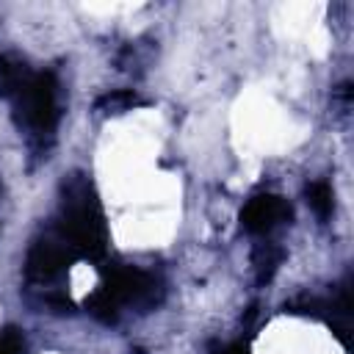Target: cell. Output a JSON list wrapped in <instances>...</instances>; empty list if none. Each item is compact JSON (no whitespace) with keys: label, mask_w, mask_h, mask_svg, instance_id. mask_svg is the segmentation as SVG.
<instances>
[{"label":"cell","mask_w":354,"mask_h":354,"mask_svg":"<svg viewBox=\"0 0 354 354\" xmlns=\"http://www.w3.org/2000/svg\"><path fill=\"white\" fill-rule=\"evenodd\" d=\"M80 260L102 263L108 252V221L97 188L86 174H69L58 185V210L50 224Z\"/></svg>","instance_id":"obj_1"},{"label":"cell","mask_w":354,"mask_h":354,"mask_svg":"<svg viewBox=\"0 0 354 354\" xmlns=\"http://www.w3.org/2000/svg\"><path fill=\"white\" fill-rule=\"evenodd\" d=\"M163 299V282L138 266L108 263L102 266V282L94 293L86 296L83 307L102 324H116L124 307H136L141 313L158 307Z\"/></svg>","instance_id":"obj_2"},{"label":"cell","mask_w":354,"mask_h":354,"mask_svg":"<svg viewBox=\"0 0 354 354\" xmlns=\"http://www.w3.org/2000/svg\"><path fill=\"white\" fill-rule=\"evenodd\" d=\"M11 102L14 119L19 127L28 130V136L44 141L55 133L61 119V102H58V77L50 69H25V75L14 83V88L3 97Z\"/></svg>","instance_id":"obj_3"},{"label":"cell","mask_w":354,"mask_h":354,"mask_svg":"<svg viewBox=\"0 0 354 354\" xmlns=\"http://www.w3.org/2000/svg\"><path fill=\"white\" fill-rule=\"evenodd\" d=\"M77 260L80 254L55 230H44L39 238H33L22 271L30 285H55Z\"/></svg>","instance_id":"obj_4"},{"label":"cell","mask_w":354,"mask_h":354,"mask_svg":"<svg viewBox=\"0 0 354 354\" xmlns=\"http://www.w3.org/2000/svg\"><path fill=\"white\" fill-rule=\"evenodd\" d=\"M285 313H293V315H310V318H318L324 321L335 337L348 346L351 340V279L346 277L332 293L326 296H299V299H290L285 301Z\"/></svg>","instance_id":"obj_5"},{"label":"cell","mask_w":354,"mask_h":354,"mask_svg":"<svg viewBox=\"0 0 354 354\" xmlns=\"http://www.w3.org/2000/svg\"><path fill=\"white\" fill-rule=\"evenodd\" d=\"M241 227L249 232V235H257V238H263V235H268V232H274L277 227H282V224H290V218H293V207H290V202L285 199V196H279V194H254L243 207H241Z\"/></svg>","instance_id":"obj_6"},{"label":"cell","mask_w":354,"mask_h":354,"mask_svg":"<svg viewBox=\"0 0 354 354\" xmlns=\"http://www.w3.org/2000/svg\"><path fill=\"white\" fill-rule=\"evenodd\" d=\"M282 257H285L282 246H277V243H271V241L257 243L254 252H252V263H254V271H257V282H268V279L277 274Z\"/></svg>","instance_id":"obj_7"},{"label":"cell","mask_w":354,"mask_h":354,"mask_svg":"<svg viewBox=\"0 0 354 354\" xmlns=\"http://www.w3.org/2000/svg\"><path fill=\"white\" fill-rule=\"evenodd\" d=\"M304 199L310 205V210L318 218H329L332 207H335V196H332V185L326 180H313L304 185Z\"/></svg>","instance_id":"obj_8"},{"label":"cell","mask_w":354,"mask_h":354,"mask_svg":"<svg viewBox=\"0 0 354 354\" xmlns=\"http://www.w3.org/2000/svg\"><path fill=\"white\" fill-rule=\"evenodd\" d=\"M136 102H138V97H136L133 91H111V94L100 97L97 108H108V113H111V111H113V113H122V111H130Z\"/></svg>","instance_id":"obj_9"},{"label":"cell","mask_w":354,"mask_h":354,"mask_svg":"<svg viewBox=\"0 0 354 354\" xmlns=\"http://www.w3.org/2000/svg\"><path fill=\"white\" fill-rule=\"evenodd\" d=\"M28 343L25 335L17 326H3L0 329V354H25Z\"/></svg>","instance_id":"obj_10"},{"label":"cell","mask_w":354,"mask_h":354,"mask_svg":"<svg viewBox=\"0 0 354 354\" xmlns=\"http://www.w3.org/2000/svg\"><path fill=\"white\" fill-rule=\"evenodd\" d=\"M213 354H249V343L246 340H235V343H227V346L216 348Z\"/></svg>","instance_id":"obj_11"}]
</instances>
